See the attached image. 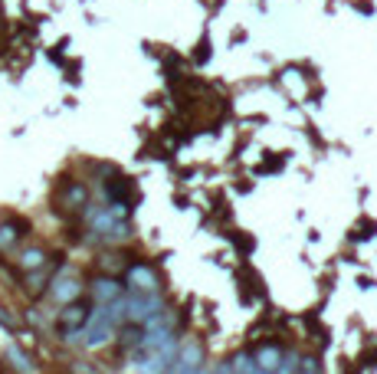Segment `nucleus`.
Returning a JSON list of instances; mask_svg holds the SVG:
<instances>
[{
  "label": "nucleus",
  "mask_w": 377,
  "mask_h": 374,
  "mask_svg": "<svg viewBox=\"0 0 377 374\" xmlns=\"http://www.w3.org/2000/svg\"><path fill=\"white\" fill-rule=\"evenodd\" d=\"M89 319H92V315H89L86 302H69V305L59 312V332H63V335H73L79 328H86Z\"/></svg>",
  "instance_id": "nucleus-1"
},
{
  "label": "nucleus",
  "mask_w": 377,
  "mask_h": 374,
  "mask_svg": "<svg viewBox=\"0 0 377 374\" xmlns=\"http://www.w3.org/2000/svg\"><path fill=\"white\" fill-rule=\"evenodd\" d=\"M197 368H201V351L194 348H184L181 351V358H177V368L171 374H197Z\"/></svg>",
  "instance_id": "nucleus-2"
},
{
  "label": "nucleus",
  "mask_w": 377,
  "mask_h": 374,
  "mask_svg": "<svg viewBox=\"0 0 377 374\" xmlns=\"http://www.w3.org/2000/svg\"><path fill=\"white\" fill-rule=\"evenodd\" d=\"M128 283L138 289V292H151V289H154V273H151L148 266H135V269L128 273Z\"/></svg>",
  "instance_id": "nucleus-3"
},
{
  "label": "nucleus",
  "mask_w": 377,
  "mask_h": 374,
  "mask_svg": "<svg viewBox=\"0 0 377 374\" xmlns=\"http://www.w3.org/2000/svg\"><path fill=\"white\" fill-rule=\"evenodd\" d=\"M118 292H122V286H118L115 279H99V283H95V299L99 302H115Z\"/></svg>",
  "instance_id": "nucleus-4"
},
{
  "label": "nucleus",
  "mask_w": 377,
  "mask_h": 374,
  "mask_svg": "<svg viewBox=\"0 0 377 374\" xmlns=\"http://www.w3.org/2000/svg\"><path fill=\"white\" fill-rule=\"evenodd\" d=\"M53 296H56L59 302H73L75 296H79V283H75V279H63V283H56Z\"/></svg>",
  "instance_id": "nucleus-5"
},
{
  "label": "nucleus",
  "mask_w": 377,
  "mask_h": 374,
  "mask_svg": "<svg viewBox=\"0 0 377 374\" xmlns=\"http://www.w3.org/2000/svg\"><path fill=\"white\" fill-rule=\"evenodd\" d=\"M43 260H46V256H43V249H26L24 253V269H37V266H43Z\"/></svg>",
  "instance_id": "nucleus-6"
},
{
  "label": "nucleus",
  "mask_w": 377,
  "mask_h": 374,
  "mask_svg": "<svg viewBox=\"0 0 377 374\" xmlns=\"http://www.w3.org/2000/svg\"><path fill=\"white\" fill-rule=\"evenodd\" d=\"M17 237H20V233H17V226H13V224H7V226H0V249H7V247H13V243H17Z\"/></svg>",
  "instance_id": "nucleus-7"
},
{
  "label": "nucleus",
  "mask_w": 377,
  "mask_h": 374,
  "mask_svg": "<svg viewBox=\"0 0 377 374\" xmlns=\"http://www.w3.org/2000/svg\"><path fill=\"white\" fill-rule=\"evenodd\" d=\"M7 355L17 362V368H20V371H30V362H26V355L20 348H13V345H10V351H7Z\"/></svg>",
  "instance_id": "nucleus-8"
},
{
  "label": "nucleus",
  "mask_w": 377,
  "mask_h": 374,
  "mask_svg": "<svg viewBox=\"0 0 377 374\" xmlns=\"http://www.w3.org/2000/svg\"><path fill=\"white\" fill-rule=\"evenodd\" d=\"M259 362H263V368L269 371V368H276V362H279V351H263L259 355Z\"/></svg>",
  "instance_id": "nucleus-9"
},
{
  "label": "nucleus",
  "mask_w": 377,
  "mask_h": 374,
  "mask_svg": "<svg viewBox=\"0 0 377 374\" xmlns=\"http://www.w3.org/2000/svg\"><path fill=\"white\" fill-rule=\"evenodd\" d=\"M0 325H7V328H13V319L7 315V309H0Z\"/></svg>",
  "instance_id": "nucleus-10"
}]
</instances>
